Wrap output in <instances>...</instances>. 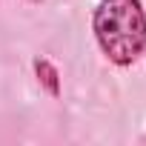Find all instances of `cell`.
<instances>
[{
	"label": "cell",
	"mask_w": 146,
	"mask_h": 146,
	"mask_svg": "<svg viewBox=\"0 0 146 146\" xmlns=\"http://www.w3.org/2000/svg\"><path fill=\"white\" fill-rule=\"evenodd\" d=\"M92 35L109 63L117 69L135 66L146 54L143 0H98L92 12Z\"/></svg>",
	"instance_id": "cell-1"
},
{
	"label": "cell",
	"mask_w": 146,
	"mask_h": 146,
	"mask_svg": "<svg viewBox=\"0 0 146 146\" xmlns=\"http://www.w3.org/2000/svg\"><path fill=\"white\" fill-rule=\"evenodd\" d=\"M32 66H35L37 80L46 86V92H49L52 98H57V95H60V72H57V69H54V66H52L46 57H37Z\"/></svg>",
	"instance_id": "cell-2"
}]
</instances>
